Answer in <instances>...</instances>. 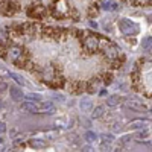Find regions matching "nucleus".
<instances>
[{"instance_id":"a211bd4d","label":"nucleus","mask_w":152,"mask_h":152,"mask_svg":"<svg viewBox=\"0 0 152 152\" xmlns=\"http://www.w3.org/2000/svg\"><path fill=\"white\" fill-rule=\"evenodd\" d=\"M102 140L110 143V142H113V140H114V137H113L111 134H105V135H102Z\"/></svg>"},{"instance_id":"1a4fd4ad","label":"nucleus","mask_w":152,"mask_h":152,"mask_svg":"<svg viewBox=\"0 0 152 152\" xmlns=\"http://www.w3.org/2000/svg\"><path fill=\"white\" fill-rule=\"evenodd\" d=\"M104 111H105V108L102 107V105H99V107H96L94 110H93V119H99V117H102L104 116Z\"/></svg>"},{"instance_id":"f257e3e1","label":"nucleus","mask_w":152,"mask_h":152,"mask_svg":"<svg viewBox=\"0 0 152 152\" xmlns=\"http://www.w3.org/2000/svg\"><path fill=\"white\" fill-rule=\"evenodd\" d=\"M119 28H120L122 34H125V35H137L138 34V26L128 18H122L119 21Z\"/></svg>"},{"instance_id":"4468645a","label":"nucleus","mask_w":152,"mask_h":152,"mask_svg":"<svg viewBox=\"0 0 152 152\" xmlns=\"http://www.w3.org/2000/svg\"><path fill=\"white\" fill-rule=\"evenodd\" d=\"M128 105H129L131 108L137 110V111H145V110H146V107H145L143 104H138V102H135V100H132V102H129Z\"/></svg>"},{"instance_id":"412c9836","label":"nucleus","mask_w":152,"mask_h":152,"mask_svg":"<svg viewBox=\"0 0 152 152\" xmlns=\"http://www.w3.org/2000/svg\"><path fill=\"white\" fill-rule=\"evenodd\" d=\"M129 140H131V135H125L122 138V143H126V142H129Z\"/></svg>"},{"instance_id":"a878e982","label":"nucleus","mask_w":152,"mask_h":152,"mask_svg":"<svg viewBox=\"0 0 152 152\" xmlns=\"http://www.w3.org/2000/svg\"><path fill=\"white\" fill-rule=\"evenodd\" d=\"M0 143H2V138H0Z\"/></svg>"},{"instance_id":"5701e85b","label":"nucleus","mask_w":152,"mask_h":152,"mask_svg":"<svg viewBox=\"0 0 152 152\" xmlns=\"http://www.w3.org/2000/svg\"><path fill=\"white\" fill-rule=\"evenodd\" d=\"M5 88H6V84H0V91H5Z\"/></svg>"},{"instance_id":"b1692460","label":"nucleus","mask_w":152,"mask_h":152,"mask_svg":"<svg viewBox=\"0 0 152 152\" xmlns=\"http://www.w3.org/2000/svg\"><path fill=\"white\" fill-rule=\"evenodd\" d=\"M82 151H85V152H87V151H91V148H90V146H85V148H82Z\"/></svg>"},{"instance_id":"7ed1b4c3","label":"nucleus","mask_w":152,"mask_h":152,"mask_svg":"<svg viewBox=\"0 0 152 152\" xmlns=\"http://www.w3.org/2000/svg\"><path fill=\"white\" fill-rule=\"evenodd\" d=\"M105 55H107L108 58H111V59L117 58V56H119V47L114 46V44H108V46L105 47Z\"/></svg>"},{"instance_id":"ddd939ff","label":"nucleus","mask_w":152,"mask_h":152,"mask_svg":"<svg viewBox=\"0 0 152 152\" xmlns=\"http://www.w3.org/2000/svg\"><path fill=\"white\" fill-rule=\"evenodd\" d=\"M145 125H146V120H134V122H131V128H134V129H138V128H145Z\"/></svg>"},{"instance_id":"9d476101","label":"nucleus","mask_w":152,"mask_h":152,"mask_svg":"<svg viewBox=\"0 0 152 152\" xmlns=\"http://www.w3.org/2000/svg\"><path fill=\"white\" fill-rule=\"evenodd\" d=\"M8 75H9V78H12L17 84H20V85H26V81H24L21 76H18V75H15V73H12V72H9Z\"/></svg>"},{"instance_id":"6e6552de","label":"nucleus","mask_w":152,"mask_h":152,"mask_svg":"<svg viewBox=\"0 0 152 152\" xmlns=\"http://www.w3.org/2000/svg\"><path fill=\"white\" fill-rule=\"evenodd\" d=\"M79 107H81L82 113H88L93 108V104H91V100H82V102L79 104Z\"/></svg>"},{"instance_id":"bb28decb","label":"nucleus","mask_w":152,"mask_h":152,"mask_svg":"<svg viewBox=\"0 0 152 152\" xmlns=\"http://www.w3.org/2000/svg\"><path fill=\"white\" fill-rule=\"evenodd\" d=\"M151 20H152V17H151Z\"/></svg>"},{"instance_id":"f8f14e48","label":"nucleus","mask_w":152,"mask_h":152,"mask_svg":"<svg viewBox=\"0 0 152 152\" xmlns=\"http://www.w3.org/2000/svg\"><path fill=\"white\" fill-rule=\"evenodd\" d=\"M142 47L145 50H151L152 49V37H146L145 40L142 41Z\"/></svg>"},{"instance_id":"0eeeda50","label":"nucleus","mask_w":152,"mask_h":152,"mask_svg":"<svg viewBox=\"0 0 152 152\" xmlns=\"http://www.w3.org/2000/svg\"><path fill=\"white\" fill-rule=\"evenodd\" d=\"M119 100H120V97L117 94H113L107 99V105L108 107H116V105H119Z\"/></svg>"},{"instance_id":"2eb2a0df","label":"nucleus","mask_w":152,"mask_h":152,"mask_svg":"<svg viewBox=\"0 0 152 152\" xmlns=\"http://www.w3.org/2000/svg\"><path fill=\"white\" fill-rule=\"evenodd\" d=\"M102 6H104V9H107V11H116V9L119 8V5L114 3V2H105Z\"/></svg>"},{"instance_id":"dca6fc26","label":"nucleus","mask_w":152,"mask_h":152,"mask_svg":"<svg viewBox=\"0 0 152 152\" xmlns=\"http://www.w3.org/2000/svg\"><path fill=\"white\" fill-rule=\"evenodd\" d=\"M85 138H87L88 143H94V142L97 140V135H96L94 132H91V131H88V132L85 134Z\"/></svg>"},{"instance_id":"f03ea898","label":"nucleus","mask_w":152,"mask_h":152,"mask_svg":"<svg viewBox=\"0 0 152 152\" xmlns=\"http://www.w3.org/2000/svg\"><path fill=\"white\" fill-rule=\"evenodd\" d=\"M84 47L88 50V52H94V50H97V47H99V38H96V37H88V38H85Z\"/></svg>"},{"instance_id":"423d86ee","label":"nucleus","mask_w":152,"mask_h":152,"mask_svg":"<svg viewBox=\"0 0 152 152\" xmlns=\"http://www.w3.org/2000/svg\"><path fill=\"white\" fill-rule=\"evenodd\" d=\"M20 56H21V49H18V47H12V49L9 50V58H11L12 61H17Z\"/></svg>"},{"instance_id":"6ab92c4d","label":"nucleus","mask_w":152,"mask_h":152,"mask_svg":"<svg viewBox=\"0 0 152 152\" xmlns=\"http://www.w3.org/2000/svg\"><path fill=\"white\" fill-rule=\"evenodd\" d=\"M3 132H6V125L3 122H0V134H3Z\"/></svg>"},{"instance_id":"20e7f679","label":"nucleus","mask_w":152,"mask_h":152,"mask_svg":"<svg viewBox=\"0 0 152 152\" xmlns=\"http://www.w3.org/2000/svg\"><path fill=\"white\" fill-rule=\"evenodd\" d=\"M9 94H11L12 100H21L23 99V93L17 87H9Z\"/></svg>"},{"instance_id":"9b49d317","label":"nucleus","mask_w":152,"mask_h":152,"mask_svg":"<svg viewBox=\"0 0 152 152\" xmlns=\"http://www.w3.org/2000/svg\"><path fill=\"white\" fill-rule=\"evenodd\" d=\"M29 145H31L32 148H38V149H41V148H44V146H46V142L38 140V138H34V140H31V142H29Z\"/></svg>"},{"instance_id":"393cba45","label":"nucleus","mask_w":152,"mask_h":152,"mask_svg":"<svg viewBox=\"0 0 152 152\" xmlns=\"http://www.w3.org/2000/svg\"><path fill=\"white\" fill-rule=\"evenodd\" d=\"M90 26H93V28H97V24H96L94 21H90Z\"/></svg>"},{"instance_id":"4be33fe9","label":"nucleus","mask_w":152,"mask_h":152,"mask_svg":"<svg viewBox=\"0 0 152 152\" xmlns=\"http://www.w3.org/2000/svg\"><path fill=\"white\" fill-rule=\"evenodd\" d=\"M120 129H122L120 123H114V131H120Z\"/></svg>"},{"instance_id":"aec40b11","label":"nucleus","mask_w":152,"mask_h":152,"mask_svg":"<svg viewBox=\"0 0 152 152\" xmlns=\"http://www.w3.org/2000/svg\"><path fill=\"white\" fill-rule=\"evenodd\" d=\"M137 137H148V131L146 129L145 131H140V132L137 134Z\"/></svg>"},{"instance_id":"39448f33","label":"nucleus","mask_w":152,"mask_h":152,"mask_svg":"<svg viewBox=\"0 0 152 152\" xmlns=\"http://www.w3.org/2000/svg\"><path fill=\"white\" fill-rule=\"evenodd\" d=\"M21 108H23V110H26V111H29V113H38V105L34 104V100L21 104Z\"/></svg>"},{"instance_id":"f3484780","label":"nucleus","mask_w":152,"mask_h":152,"mask_svg":"<svg viewBox=\"0 0 152 152\" xmlns=\"http://www.w3.org/2000/svg\"><path fill=\"white\" fill-rule=\"evenodd\" d=\"M26 99H29V100H41V96L35 94V93H29V94H26Z\"/></svg>"}]
</instances>
